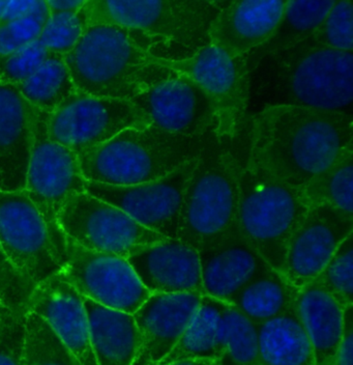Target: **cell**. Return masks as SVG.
<instances>
[{
	"instance_id": "9c48e42d",
	"label": "cell",
	"mask_w": 353,
	"mask_h": 365,
	"mask_svg": "<svg viewBox=\"0 0 353 365\" xmlns=\"http://www.w3.org/2000/svg\"><path fill=\"white\" fill-rule=\"evenodd\" d=\"M163 67L192 79L215 106V135L232 143L245 128L250 104V72L246 56L230 57L205 44L184 58L162 57Z\"/></svg>"
},
{
	"instance_id": "f546056e",
	"label": "cell",
	"mask_w": 353,
	"mask_h": 365,
	"mask_svg": "<svg viewBox=\"0 0 353 365\" xmlns=\"http://www.w3.org/2000/svg\"><path fill=\"white\" fill-rule=\"evenodd\" d=\"M17 88L31 106L47 113H53L77 91L65 57L56 53Z\"/></svg>"
},
{
	"instance_id": "7c38bea8",
	"label": "cell",
	"mask_w": 353,
	"mask_h": 365,
	"mask_svg": "<svg viewBox=\"0 0 353 365\" xmlns=\"http://www.w3.org/2000/svg\"><path fill=\"white\" fill-rule=\"evenodd\" d=\"M60 273L83 298L125 314H135L152 295L127 259L86 250L68 237Z\"/></svg>"
},
{
	"instance_id": "3957f363",
	"label": "cell",
	"mask_w": 353,
	"mask_h": 365,
	"mask_svg": "<svg viewBox=\"0 0 353 365\" xmlns=\"http://www.w3.org/2000/svg\"><path fill=\"white\" fill-rule=\"evenodd\" d=\"M156 43L138 31L91 25L65 54L76 90L93 97L132 100L173 71L159 63Z\"/></svg>"
},
{
	"instance_id": "8fae6325",
	"label": "cell",
	"mask_w": 353,
	"mask_h": 365,
	"mask_svg": "<svg viewBox=\"0 0 353 365\" xmlns=\"http://www.w3.org/2000/svg\"><path fill=\"white\" fill-rule=\"evenodd\" d=\"M65 237L82 247L127 259L132 253L169 239L136 222L122 210L90 194H75L58 215Z\"/></svg>"
},
{
	"instance_id": "8d00e7d4",
	"label": "cell",
	"mask_w": 353,
	"mask_h": 365,
	"mask_svg": "<svg viewBox=\"0 0 353 365\" xmlns=\"http://www.w3.org/2000/svg\"><path fill=\"white\" fill-rule=\"evenodd\" d=\"M26 310L0 307V365H23Z\"/></svg>"
},
{
	"instance_id": "f1b7e54d",
	"label": "cell",
	"mask_w": 353,
	"mask_h": 365,
	"mask_svg": "<svg viewBox=\"0 0 353 365\" xmlns=\"http://www.w3.org/2000/svg\"><path fill=\"white\" fill-rule=\"evenodd\" d=\"M300 191L307 207L329 205L353 215V145Z\"/></svg>"
},
{
	"instance_id": "cb8c5ba5",
	"label": "cell",
	"mask_w": 353,
	"mask_h": 365,
	"mask_svg": "<svg viewBox=\"0 0 353 365\" xmlns=\"http://www.w3.org/2000/svg\"><path fill=\"white\" fill-rule=\"evenodd\" d=\"M91 346L98 365H133L140 334L133 314L110 309L83 298Z\"/></svg>"
},
{
	"instance_id": "8992f818",
	"label": "cell",
	"mask_w": 353,
	"mask_h": 365,
	"mask_svg": "<svg viewBox=\"0 0 353 365\" xmlns=\"http://www.w3.org/2000/svg\"><path fill=\"white\" fill-rule=\"evenodd\" d=\"M238 227L243 239L278 272L287 247L309 207L300 189L280 181L255 163L239 159Z\"/></svg>"
},
{
	"instance_id": "277c9868",
	"label": "cell",
	"mask_w": 353,
	"mask_h": 365,
	"mask_svg": "<svg viewBox=\"0 0 353 365\" xmlns=\"http://www.w3.org/2000/svg\"><path fill=\"white\" fill-rule=\"evenodd\" d=\"M214 134L176 135L152 125L125 130L77 155L80 170L85 181L111 186L156 181L197 159Z\"/></svg>"
},
{
	"instance_id": "e0dca14e",
	"label": "cell",
	"mask_w": 353,
	"mask_h": 365,
	"mask_svg": "<svg viewBox=\"0 0 353 365\" xmlns=\"http://www.w3.org/2000/svg\"><path fill=\"white\" fill-rule=\"evenodd\" d=\"M202 294H152L133 314L140 346L133 365H159L175 348L199 307Z\"/></svg>"
},
{
	"instance_id": "ee69618b",
	"label": "cell",
	"mask_w": 353,
	"mask_h": 365,
	"mask_svg": "<svg viewBox=\"0 0 353 365\" xmlns=\"http://www.w3.org/2000/svg\"><path fill=\"white\" fill-rule=\"evenodd\" d=\"M2 9H4V0H0V16H1Z\"/></svg>"
},
{
	"instance_id": "6da1fadb",
	"label": "cell",
	"mask_w": 353,
	"mask_h": 365,
	"mask_svg": "<svg viewBox=\"0 0 353 365\" xmlns=\"http://www.w3.org/2000/svg\"><path fill=\"white\" fill-rule=\"evenodd\" d=\"M250 125L251 159L300 190L353 145L347 113L277 105L262 107Z\"/></svg>"
},
{
	"instance_id": "9a60e30c",
	"label": "cell",
	"mask_w": 353,
	"mask_h": 365,
	"mask_svg": "<svg viewBox=\"0 0 353 365\" xmlns=\"http://www.w3.org/2000/svg\"><path fill=\"white\" fill-rule=\"evenodd\" d=\"M152 125L168 133L201 136L215 133L216 114L213 102L192 79L173 72L131 100Z\"/></svg>"
},
{
	"instance_id": "5bb4252c",
	"label": "cell",
	"mask_w": 353,
	"mask_h": 365,
	"mask_svg": "<svg viewBox=\"0 0 353 365\" xmlns=\"http://www.w3.org/2000/svg\"><path fill=\"white\" fill-rule=\"evenodd\" d=\"M197 159L156 181L134 186L86 181L85 192L118 207L147 230L176 239L184 189Z\"/></svg>"
},
{
	"instance_id": "52a82bcc",
	"label": "cell",
	"mask_w": 353,
	"mask_h": 365,
	"mask_svg": "<svg viewBox=\"0 0 353 365\" xmlns=\"http://www.w3.org/2000/svg\"><path fill=\"white\" fill-rule=\"evenodd\" d=\"M226 1L207 0H88V26L110 25L152 38L188 45L209 43L207 31Z\"/></svg>"
},
{
	"instance_id": "836d02e7",
	"label": "cell",
	"mask_w": 353,
	"mask_h": 365,
	"mask_svg": "<svg viewBox=\"0 0 353 365\" xmlns=\"http://www.w3.org/2000/svg\"><path fill=\"white\" fill-rule=\"evenodd\" d=\"M88 27L85 6L77 13L51 14L38 42L48 51L65 56L77 45Z\"/></svg>"
},
{
	"instance_id": "d4e9b609",
	"label": "cell",
	"mask_w": 353,
	"mask_h": 365,
	"mask_svg": "<svg viewBox=\"0 0 353 365\" xmlns=\"http://www.w3.org/2000/svg\"><path fill=\"white\" fill-rule=\"evenodd\" d=\"M225 305L224 301L202 295L190 325L175 348L159 365L182 360H209L218 364L226 351Z\"/></svg>"
},
{
	"instance_id": "7402d4cb",
	"label": "cell",
	"mask_w": 353,
	"mask_h": 365,
	"mask_svg": "<svg viewBox=\"0 0 353 365\" xmlns=\"http://www.w3.org/2000/svg\"><path fill=\"white\" fill-rule=\"evenodd\" d=\"M36 113L17 86L0 84V191L25 189Z\"/></svg>"
},
{
	"instance_id": "4dcf8cb0",
	"label": "cell",
	"mask_w": 353,
	"mask_h": 365,
	"mask_svg": "<svg viewBox=\"0 0 353 365\" xmlns=\"http://www.w3.org/2000/svg\"><path fill=\"white\" fill-rule=\"evenodd\" d=\"M23 365H81L49 324L26 310V339Z\"/></svg>"
},
{
	"instance_id": "83f0119b",
	"label": "cell",
	"mask_w": 353,
	"mask_h": 365,
	"mask_svg": "<svg viewBox=\"0 0 353 365\" xmlns=\"http://www.w3.org/2000/svg\"><path fill=\"white\" fill-rule=\"evenodd\" d=\"M297 293L298 289L289 284L281 273L268 267L243 285L227 303L258 325L285 314L295 304Z\"/></svg>"
},
{
	"instance_id": "5b68a950",
	"label": "cell",
	"mask_w": 353,
	"mask_h": 365,
	"mask_svg": "<svg viewBox=\"0 0 353 365\" xmlns=\"http://www.w3.org/2000/svg\"><path fill=\"white\" fill-rule=\"evenodd\" d=\"M229 143L209 138L184 189L176 239L197 250L238 225L239 158Z\"/></svg>"
},
{
	"instance_id": "f35d334b",
	"label": "cell",
	"mask_w": 353,
	"mask_h": 365,
	"mask_svg": "<svg viewBox=\"0 0 353 365\" xmlns=\"http://www.w3.org/2000/svg\"><path fill=\"white\" fill-rule=\"evenodd\" d=\"M44 25L33 18L9 21L0 20V57L38 41Z\"/></svg>"
},
{
	"instance_id": "44dd1931",
	"label": "cell",
	"mask_w": 353,
	"mask_h": 365,
	"mask_svg": "<svg viewBox=\"0 0 353 365\" xmlns=\"http://www.w3.org/2000/svg\"><path fill=\"white\" fill-rule=\"evenodd\" d=\"M282 0L226 1L209 25V44L230 57L248 56L270 38L281 19Z\"/></svg>"
},
{
	"instance_id": "ffe728a7",
	"label": "cell",
	"mask_w": 353,
	"mask_h": 365,
	"mask_svg": "<svg viewBox=\"0 0 353 365\" xmlns=\"http://www.w3.org/2000/svg\"><path fill=\"white\" fill-rule=\"evenodd\" d=\"M204 295L228 302L254 276L270 267L243 239L238 227L198 250Z\"/></svg>"
},
{
	"instance_id": "74e56055",
	"label": "cell",
	"mask_w": 353,
	"mask_h": 365,
	"mask_svg": "<svg viewBox=\"0 0 353 365\" xmlns=\"http://www.w3.org/2000/svg\"><path fill=\"white\" fill-rule=\"evenodd\" d=\"M34 285L14 268L0 245V303L11 310H26Z\"/></svg>"
},
{
	"instance_id": "f6af8a7d",
	"label": "cell",
	"mask_w": 353,
	"mask_h": 365,
	"mask_svg": "<svg viewBox=\"0 0 353 365\" xmlns=\"http://www.w3.org/2000/svg\"><path fill=\"white\" fill-rule=\"evenodd\" d=\"M2 307V304H1V303H0V307Z\"/></svg>"
},
{
	"instance_id": "7bdbcfd3",
	"label": "cell",
	"mask_w": 353,
	"mask_h": 365,
	"mask_svg": "<svg viewBox=\"0 0 353 365\" xmlns=\"http://www.w3.org/2000/svg\"><path fill=\"white\" fill-rule=\"evenodd\" d=\"M168 365H218L215 361L209 360H182V361L174 362Z\"/></svg>"
},
{
	"instance_id": "ac0fdd59",
	"label": "cell",
	"mask_w": 353,
	"mask_h": 365,
	"mask_svg": "<svg viewBox=\"0 0 353 365\" xmlns=\"http://www.w3.org/2000/svg\"><path fill=\"white\" fill-rule=\"evenodd\" d=\"M26 310L45 319L81 365H98L91 346L90 326L83 297L60 271L36 285Z\"/></svg>"
},
{
	"instance_id": "484cf974",
	"label": "cell",
	"mask_w": 353,
	"mask_h": 365,
	"mask_svg": "<svg viewBox=\"0 0 353 365\" xmlns=\"http://www.w3.org/2000/svg\"><path fill=\"white\" fill-rule=\"evenodd\" d=\"M257 328L260 365H315L296 302L285 314L258 324Z\"/></svg>"
},
{
	"instance_id": "4fadbf2b",
	"label": "cell",
	"mask_w": 353,
	"mask_h": 365,
	"mask_svg": "<svg viewBox=\"0 0 353 365\" xmlns=\"http://www.w3.org/2000/svg\"><path fill=\"white\" fill-rule=\"evenodd\" d=\"M0 245L27 282L40 284L61 270L44 219L26 191H0Z\"/></svg>"
},
{
	"instance_id": "e575fe53",
	"label": "cell",
	"mask_w": 353,
	"mask_h": 365,
	"mask_svg": "<svg viewBox=\"0 0 353 365\" xmlns=\"http://www.w3.org/2000/svg\"><path fill=\"white\" fill-rule=\"evenodd\" d=\"M310 38L322 47L337 51L352 52V2L350 0L336 1Z\"/></svg>"
},
{
	"instance_id": "b9f144b4",
	"label": "cell",
	"mask_w": 353,
	"mask_h": 365,
	"mask_svg": "<svg viewBox=\"0 0 353 365\" xmlns=\"http://www.w3.org/2000/svg\"><path fill=\"white\" fill-rule=\"evenodd\" d=\"M88 0H81V1H47L48 9L51 14L57 13H77L85 6Z\"/></svg>"
},
{
	"instance_id": "d6a6232c",
	"label": "cell",
	"mask_w": 353,
	"mask_h": 365,
	"mask_svg": "<svg viewBox=\"0 0 353 365\" xmlns=\"http://www.w3.org/2000/svg\"><path fill=\"white\" fill-rule=\"evenodd\" d=\"M314 282L344 309L353 307V234L342 242Z\"/></svg>"
},
{
	"instance_id": "603a6c76",
	"label": "cell",
	"mask_w": 353,
	"mask_h": 365,
	"mask_svg": "<svg viewBox=\"0 0 353 365\" xmlns=\"http://www.w3.org/2000/svg\"><path fill=\"white\" fill-rule=\"evenodd\" d=\"M296 309L313 348L315 365H332L343 337L346 308L313 282L298 289Z\"/></svg>"
},
{
	"instance_id": "ab89813d",
	"label": "cell",
	"mask_w": 353,
	"mask_h": 365,
	"mask_svg": "<svg viewBox=\"0 0 353 365\" xmlns=\"http://www.w3.org/2000/svg\"><path fill=\"white\" fill-rule=\"evenodd\" d=\"M33 18L44 23L50 18V11L48 9L47 1L44 0H31V1H4L0 20L26 19Z\"/></svg>"
},
{
	"instance_id": "d6986e66",
	"label": "cell",
	"mask_w": 353,
	"mask_h": 365,
	"mask_svg": "<svg viewBox=\"0 0 353 365\" xmlns=\"http://www.w3.org/2000/svg\"><path fill=\"white\" fill-rule=\"evenodd\" d=\"M127 261L150 294L204 295L198 250L179 239L140 248Z\"/></svg>"
},
{
	"instance_id": "4316f807",
	"label": "cell",
	"mask_w": 353,
	"mask_h": 365,
	"mask_svg": "<svg viewBox=\"0 0 353 365\" xmlns=\"http://www.w3.org/2000/svg\"><path fill=\"white\" fill-rule=\"evenodd\" d=\"M336 0H291L285 2L281 19L264 44L246 56L249 72L265 57L286 51L313 36Z\"/></svg>"
},
{
	"instance_id": "ba28073f",
	"label": "cell",
	"mask_w": 353,
	"mask_h": 365,
	"mask_svg": "<svg viewBox=\"0 0 353 365\" xmlns=\"http://www.w3.org/2000/svg\"><path fill=\"white\" fill-rule=\"evenodd\" d=\"M49 114L38 110L25 191L40 212L49 232L54 257L61 268L65 264V236L58 215L68 198L85 192V179L78 156L48 136Z\"/></svg>"
},
{
	"instance_id": "60d3db41",
	"label": "cell",
	"mask_w": 353,
	"mask_h": 365,
	"mask_svg": "<svg viewBox=\"0 0 353 365\" xmlns=\"http://www.w3.org/2000/svg\"><path fill=\"white\" fill-rule=\"evenodd\" d=\"M332 365H353V307L344 312L343 337Z\"/></svg>"
},
{
	"instance_id": "d590c367",
	"label": "cell",
	"mask_w": 353,
	"mask_h": 365,
	"mask_svg": "<svg viewBox=\"0 0 353 365\" xmlns=\"http://www.w3.org/2000/svg\"><path fill=\"white\" fill-rule=\"evenodd\" d=\"M52 54L36 41L13 53L0 57V84L19 86L33 76Z\"/></svg>"
},
{
	"instance_id": "30bf717a",
	"label": "cell",
	"mask_w": 353,
	"mask_h": 365,
	"mask_svg": "<svg viewBox=\"0 0 353 365\" xmlns=\"http://www.w3.org/2000/svg\"><path fill=\"white\" fill-rule=\"evenodd\" d=\"M149 118L131 100L93 97L77 91L49 114L48 136L79 155L127 129H144Z\"/></svg>"
},
{
	"instance_id": "1f68e13d",
	"label": "cell",
	"mask_w": 353,
	"mask_h": 365,
	"mask_svg": "<svg viewBox=\"0 0 353 365\" xmlns=\"http://www.w3.org/2000/svg\"><path fill=\"white\" fill-rule=\"evenodd\" d=\"M226 351L218 365H260L257 324L226 302Z\"/></svg>"
},
{
	"instance_id": "2e32d148",
	"label": "cell",
	"mask_w": 353,
	"mask_h": 365,
	"mask_svg": "<svg viewBox=\"0 0 353 365\" xmlns=\"http://www.w3.org/2000/svg\"><path fill=\"white\" fill-rule=\"evenodd\" d=\"M352 234L353 215L329 205L309 207L289 242L282 275L296 289L311 284Z\"/></svg>"
},
{
	"instance_id": "7a4b0ae2",
	"label": "cell",
	"mask_w": 353,
	"mask_h": 365,
	"mask_svg": "<svg viewBox=\"0 0 353 365\" xmlns=\"http://www.w3.org/2000/svg\"><path fill=\"white\" fill-rule=\"evenodd\" d=\"M263 107L289 105L352 114L353 54L311 38L262 59L250 74V97Z\"/></svg>"
}]
</instances>
